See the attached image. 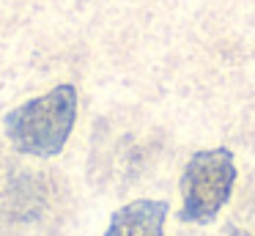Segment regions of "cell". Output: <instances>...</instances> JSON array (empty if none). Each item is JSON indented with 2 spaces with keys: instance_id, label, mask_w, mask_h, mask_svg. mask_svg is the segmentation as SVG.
<instances>
[{
  "instance_id": "1",
  "label": "cell",
  "mask_w": 255,
  "mask_h": 236,
  "mask_svg": "<svg viewBox=\"0 0 255 236\" xmlns=\"http://www.w3.org/2000/svg\"><path fill=\"white\" fill-rule=\"evenodd\" d=\"M74 121H77V88L63 82L47 91L44 96L14 107L3 118V129L19 154L55 157L66 146Z\"/></svg>"
},
{
  "instance_id": "2",
  "label": "cell",
  "mask_w": 255,
  "mask_h": 236,
  "mask_svg": "<svg viewBox=\"0 0 255 236\" xmlns=\"http://www.w3.org/2000/svg\"><path fill=\"white\" fill-rule=\"evenodd\" d=\"M236 162L228 148H206L189 157L181 173V212L178 220L206 225L217 220L233 192Z\"/></svg>"
},
{
  "instance_id": "3",
  "label": "cell",
  "mask_w": 255,
  "mask_h": 236,
  "mask_svg": "<svg viewBox=\"0 0 255 236\" xmlns=\"http://www.w3.org/2000/svg\"><path fill=\"white\" fill-rule=\"evenodd\" d=\"M167 203L154 198H140L116 209L105 236H165Z\"/></svg>"
},
{
  "instance_id": "4",
  "label": "cell",
  "mask_w": 255,
  "mask_h": 236,
  "mask_svg": "<svg viewBox=\"0 0 255 236\" xmlns=\"http://www.w3.org/2000/svg\"><path fill=\"white\" fill-rule=\"evenodd\" d=\"M228 236H253V234H247V231H242V228H233Z\"/></svg>"
}]
</instances>
